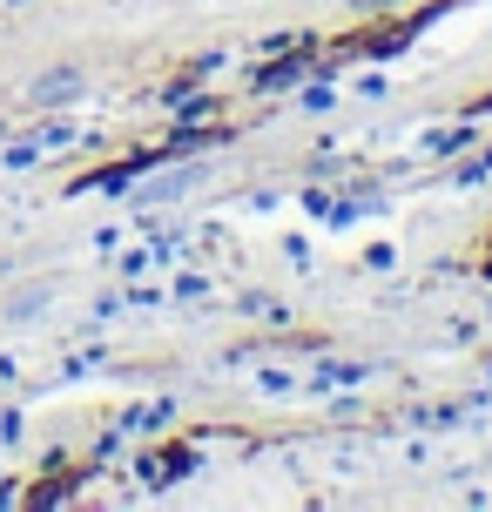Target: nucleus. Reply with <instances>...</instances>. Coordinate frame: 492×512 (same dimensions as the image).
Segmentation results:
<instances>
[{"mask_svg": "<svg viewBox=\"0 0 492 512\" xmlns=\"http://www.w3.org/2000/svg\"><path fill=\"white\" fill-rule=\"evenodd\" d=\"M48 304V290H41V283H34V290H21V297H14V304H7V317H34V310Z\"/></svg>", "mask_w": 492, "mask_h": 512, "instance_id": "obj_1", "label": "nucleus"}, {"mask_svg": "<svg viewBox=\"0 0 492 512\" xmlns=\"http://www.w3.org/2000/svg\"><path fill=\"white\" fill-rule=\"evenodd\" d=\"M75 88H81V75H68V68H61V75L41 81V102H54V95H75Z\"/></svg>", "mask_w": 492, "mask_h": 512, "instance_id": "obj_2", "label": "nucleus"}]
</instances>
